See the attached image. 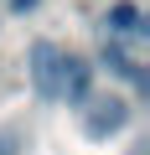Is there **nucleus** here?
Instances as JSON below:
<instances>
[{
  "label": "nucleus",
  "mask_w": 150,
  "mask_h": 155,
  "mask_svg": "<svg viewBox=\"0 0 150 155\" xmlns=\"http://www.w3.org/2000/svg\"><path fill=\"white\" fill-rule=\"evenodd\" d=\"M104 26H109V36H140L145 31V16H140L135 0H114L109 16H104Z\"/></svg>",
  "instance_id": "nucleus-4"
},
{
  "label": "nucleus",
  "mask_w": 150,
  "mask_h": 155,
  "mask_svg": "<svg viewBox=\"0 0 150 155\" xmlns=\"http://www.w3.org/2000/svg\"><path fill=\"white\" fill-rule=\"evenodd\" d=\"M36 5V0H11V11H31Z\"/></svg>",
  "instance_id": "nucleus-7"
},
{
  "label": "nucleus",
  "mask_w": 150,
  "mask_h": 155,
  "mask_svg": "<svg viewBox=\"0 0 150 155\" xmlns=\"http://www.w3.org/2000/svg\"><path fill=\"white\" fill-rule=\"evenodd\" d=\"M129 124V104L124 98H88V114H83V134L88 140H109V134H119Z\"/></svg>",
  "instance_id": "nucleus-2"
},
{
  "label": "nucleus",
  "mask_w": 150,
  "mask_h": 155,
  "mask_svg": "<svg viewBox=\"0 0 150 155\" xmlns=\"http://www.w3.org/2000/svg\"><path fill=\"white\" fill-rule=\"evenodd\" d=\"M88 88H93V62H88V57H78V52H62L57 98H67V104H88Z\"/></svg>",
  "instance_id": "nucleus-3"
},
{
  "label": "nucleus",
  "mask_w": 150,
  "mask_h": 155,
  "mask_svg": "<svg viewBox=\"0 0 150 155\" xmlns=\"http://www.w3.org/2000/svg\"><path fill=\"white\" fill-rule=\"evenodd\" d=\"M0 155H26V140L11 134V129H0Z\"/></svg>",
  "instance_id": "nucleus-6"
},
{
  "label": "nucleus",
  "mask_w": 150,
  "mask_h": 155,
  "mask_svg": "<svg viewBox=\"0 0 150 155\" xmlns=\"http://www.w3.org/2000/svg\"><path fill=\"white\" fill-rule=\"evenodd\" d=\"M26 72H31V88H36L42 98H57L62 47H57V41H31V52H26Z\"/></svg>",
  "instance_id": "nucleus-1"
},
{
  "label": "nucleus",
  "mask_w": 150,
  "mask_h": 155,
  "mask_svg": "<svg viewBox=\"0 0 150 155\" xmlns=\"http://www.w3.org/2000/svg\"><path fill=\"white\" fill-rule=\"evenodd\" d=\"M98 62H104V67H109L114 78H129V83H145V72H140V62H135V57H124V52H119L114 41H104Z\"/></svg>",
  "instance_id": "nucleus-5"
}]
</instances>
